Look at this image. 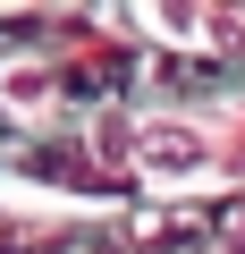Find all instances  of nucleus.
I'll return each mask as SVG.
<instances>
[{"instance_id":"obj_1","label":"nucleus","mask_w":245,"mask_h":254,"mask_svg":"<svg viewBox=\"0 0 245 254\" xmlns=\"http://www.w3.org/2000/svg\"><path fill=\"white\" fill-rule=\"evenodd\" d=\"M127 153L152 187H228V144L211 119H136Z\"/></svg>"},{"instance_id":"obj_2","label":"nucleus","mask_w":245,"mask_h":254,"mask_svg":"<svg viewBox=\"0 0 245 254\" xmlns=\"http://www.w3.org/2000/svg\"><path fill=\"white\" fill-rule=\"evenodd\" d=\"M51 85H59V68H51V60H9V68H0V102L26 110V119H34V102H43Z\"/></svg>"}]
</instances>
